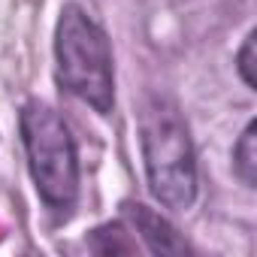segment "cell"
Masks as SVG:
<instances>
[{
    "label": "cell",
    "mask_w": 257,
    "mask_h": 257,
    "mask_svg": "<svg viewBox=\"0 0 257 257\" xmlns=\"http://www.w3.org/2000/svg\"><path fill=\"white\" fill-rule=\"evenodd\" d=\"M140 143L155 200L173 212H185L197 200V164L188 124L176 103L152 97L140 118Z\"/></svg>",
    "instance_id": "6da1fadb"
},
{
    "label": "cell",
    "mask_w": 257,
    "mask_h": 257,
    "mask_svg": "<svg viewBox=\"0 0 257 257\" xmlns=\"http://www.w3.org/2000/svg\"><path fill=\"white\" fill-rule=\"evenodd\" d=\"M58 82L88 103L94 112L106 115L115 103V73L112 49L103 28L79 7H64L55 34Z\"/></svg>",
    "instance_id": "7a4b0ae2"
},
{
    "label": "cell",
    "mask_w": 257,
    "mask_h": 257,
    "mask_svg": "<svg viewBox=\"0 0 257 257\" xmlns=\"http://www.w3.org/2000/svg\"><path fill=\"white\" fill-rule=\"evenodd\" d=\"M22 140L37 194L49 209L70 212L79 197V155L67 121L52 106L31 100L22 109Z\"/></svg>",
    "instance_id": "3957f363"
},
{
    "label": "cell",
    "mask_w": 257,
    "mask_h": 257,
    "mask_svg": "<svg viewBox=\"0 0 257 257\" xmlns=\"http://www.w3.org/2000/svg\"><path fill=\"white\" fill-rule=\"evenodd\" d=\"M124 218L131 221L134 230L143 236L149 251H155V254H185L188 251V245H185V239H179L176 227L167 218H161L158 212H152L149 206L124 203Z\"/></svg>",
    "instance_id": "277c9868"
},
{
    "label": "cell",
    "mask_w": 257,
    "mask_h": 257,
    "mask_svg": "<svg viewBox=\"0 0 257 257\" xmlns=\"http://www.w3.org/2000/svg\"><path fill=\"white\" fill-rule=\"evenodd\" d=\"M233 167L248 188H257V124L254 121L245 124V131L233 149Z\"/></svg>",
    "instance_id": "5b68a950"
},
{
    "label": "cell",
    "mask_w": 257,
    "mask_h": 257,
    "mask_svg": "<svg viewBox=\"0 0 257 257\" xmlns=\"http://www.w3.org/2000/svg\"><path fill=\"white\" fill-rule=\"evenodd\" d=\"M254 31L245 37V46H242V52H239V76H242V82L248 85V88H254L257 85V79H254Z\"/></svg>",
    "instance_id": "8992f818"
}]
</instances>
